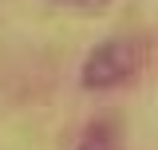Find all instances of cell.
Listing matches in <instances>:
<instances>
[{
    "label": "cell",
    "instance_id": "6da1fadb",
    "mask_svg": "<svg viewBox=\"0 0 158 150\" xmlns=\"http://www.w3.org/2000/svg\"><path fill=\"white\" fill-rule=\"evenodd\" d=\"M146 63V48L142 40L135 36H118L99 44L91 56L83 59V87L87 91H111V87H123L131 83Z\"/></svg>",
    "mask_w": 158,
    "mask_h": 150
},
{
    "label": "cell",
    "instance_id": "7a4b0ae2",
    "mask_svg": "<svg viewBox=\"0 0 158 150\" xmlns=\"http://www.w3.org/2000/svg\"><path fill=\"white\" fill-rule=\"evenodd\" d=\"M75 150H118V131L111 119H99V123H91L87 131H83V138H79Z\"/></svg>",
    "mask_w": 158,
    "mask_h": 150
},
{
    "label": "cell",
    "instance_id": "3957f363",
    "mask_svg": "<svg viewBox=\"0 0 158 150\" xmlns=\"http://www.w3.org/2000/svg\"><path fill=\"white\" fill-rule=\"evenodd\" d=\"M56 4H67V8H87V12H95V8H103L107 0H56Z\"/></svg>",
    "mask_w": 158,
    "mask_h": 150
}]
</instances>
